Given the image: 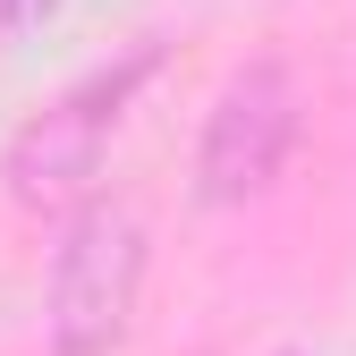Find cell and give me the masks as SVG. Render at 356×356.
Listing matches in <instances>:
<instances>
[{"instance_id":"obj_1","label":"cell","mask_w":356,"mask_h":356,"mask_svg":"<svg viewBox=\"0 0 356 356\" xmlns=\"http://www.w3.org/2000/svg\"><path fill=\"white\" fill-rule=\"evenodd\" d=\"M153 238L145 212L119 195H85L76 220L51 246V280H42V348L51 356H119L145 305Z\"/></svg>"},{"instance_id":"obj_2","label":"cell","mask_w":356,"mask_h":356,"mask_svg":"<svg viewBox=\"0 0 356 356\" xmlns=\"http://www.w3.org/2000/svg\"><path fill=\"white\" fill-rule=\"evenodd\" d=\"M153 68H161V42H136V51L85 68L76 85H60V94L9 136V153H0V187H9V204L51 212V204H68V195L94 187V170H102V153L119 136V119L136 111V94L153 85Z\"/></svg>"},{"instance_id":"obj_3","label":"cell","mask_w":356,"mask_h":356,"mask_svg":"<svg viewBox=\"0 0 356 356\" xmlns=\"http://www.w3.org/2000/svg\"><path fill=\"white\" fill-rule=\"evenodd\" d=\"M305 136V85L289 60H238L220 76V94L204 111V136H195V204L212 212H246L280 187V170Z\"/></svg>"},{"instance_id":"obj_4","label":"cell","mask_w":356,"mask_h":356,"mask_svg":"<svg viewBox=\"0 0 356 356\" xmlns=\"http://www.w3.org/2000/svg\"><path fill=\"white\" fill-rule=\"evenodd\" d=\"M60 0H0V42H17V34H34L42 17H51Z\"/></svg>"}]
</instances>
